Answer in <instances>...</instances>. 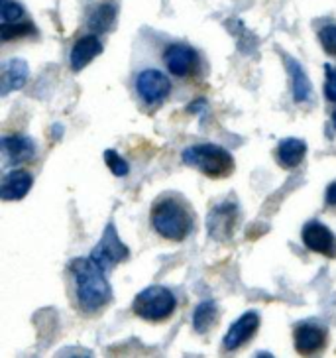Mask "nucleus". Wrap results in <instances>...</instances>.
<instances>
[{
    "label": "nucleus",
    "instance_id": "nucleus-15",
    "mask_svg": "<svg viewBox=\"0 0 336 358\" xmlns=\"http://www.w3.org/2000/svg\"><path fill=\"white\" fill-rule=\"evenodd\" d=\"M285 69L289 73L291 79V91H293V101L297 105H305V103H311L313 101V85L309 75L305 73L303 65L297 64L293 57H284Z\"/></svg>",
    "mask_w": 336,
    "mask_h": 358
},
{
    "label": "nucleus",
    "instance_id": "nucleus-8",
    "mask_svg": "<svg viewBox=\"0 0 336 358\" xmlns=\"http://www.w3.org/2000/svg\"><path fill=\"white\" fill-rule=\"evenodd\" d=\"M93 260H95L105 272H110L115 266H118L120 262H124L130 252H128V246L118 236L116 232V227L110 222L105 229V234L103 238L95 244V248L89 254Z\"/></svg>",
    "mask_w": 336,
    "mask_h": 358
},
{
    "label": "nucleus",
    "instance_id": "nucleus-5",
    "mask_svg": "<svg viewBox=\"0 0 336 358\" xmlns=\"http://www.w3.org/2000/svg\"><path fill=\"white\" fill-rule=\"evenodd\" d=\"M161 62L166 65L168 73L173 75L175 79H181V81L195 79L203 71L200 53L193 45H189V43H168L166 50L161 52Z\"/></svg>",
    "mask_w": 336,
    "mask_h": 358
},
{
    "label": "nucleus",
    "instance_id": "nucleus-3",
    "mask_svg": "<svg viewBox=\"0 0 336 358\" xmlns=\"http://www.w3.org/2000/svg\"><path fill=\"white\" fill-rule=\"evenodd\" d=\"M181 159L185 166L195 168L210 179L231 178L236 169L231 152L219 144H193L181 152Z\"/></svg>",
    "mask_w": 336,
    "mask_h": 358
},
{
    "label": "nucleus",
    "instance_id": "nucleus-19",
    "mask_svg": "<svg viewBox=\"0 0 336 358\" xmlns=\"http://www.w3.org/2000/svg\"><path fill=\"white\" fill-rule=\"evenodd\" d=\"M219 317H221V309H219L214 299L200 301L199 306L195 307V311H193V329H195V333L197 335L210 333L217 327V323H219Z\"/></svg>",
    "mask_w": 336,
    "mask_h": 358
},
{
    "label": "nucleus",
    "instance_id": "nucleus-10",
    "mask_svg": "<svg viewBox=\"0 0 336 358\" xmlns=\"http://www.w3.org/2000/svg\"><path fill=\"white\" fill-rule=\"evenodd\" d=\"M301 241L305 248L311 252L321 254L325 258L335 260L336 258V236L326 224L321 221L305 222L303 231H301Z\"/></svg>",
    "mask_w": 336,
    "mask_h": 358
},
{
    "label": "nucleus",
    "instance_id": "nucleus-7",
    "mask_svg": "<svg viewBox=\"0 0 336 358\" xmlns=\"http://www.w3.org/2000/svg\"><path fill=\"white\" fill-rule=\"evenodd\" d=\"M240 211L234 201H222L214 205L207 217V232L214 243H228L238 227Z\"/></svg>",
    "mask_w": 336,
    "mask_h": 358
},
{
    "label": "nucleus",
    "instance_id": "nucleus-22",
    "mask_svg": "<svg viewBox=\"0 0 336 358\" xmlns=\"http://www.w3.org/2000/svg\"><path fill=\"white\" fill-rule=\"evenodd\" d=\"M319 42L323 45L326 55L336 57V24H326L319 30Z\"/></svg>",
    "mask_w": 336,
    "mask_h": 358
},
{
    "label": "nucleus",
    "instance_id": "nucleus-1",
    "mask_svg": "<svg viewBox=\"0 0 336 358\" xmlns=\"http://www.w3.org/2000/svg\"><path fill=\"white\" fill-rule=\"evenodd\" d=\"M67 274L71 278L75 309L81 315H98L112 301V287L106 280V272L91 256L73 258L67 266Z\"/></svg>",
    "mask_w": 336,
    "mask_h": 358
},
{
    "label": "nucleus",
    "instance_id": "nucleus-20",
    "mask_svg": "<svg viewBox=\"0 0 336 358\" xmlns=\"http://www.w3.org/2000/svg\"><path fill=\"white\" fill-rule=\"evenodd\" d=\"M34 32V24H18V22H2L0 24V38L2 42H10L16 38H26Z\"/></svg>",
    "mask_w": 336,
    "mask_h": 358
},
{
    "label": "nucleus",
    "instance_id": "nucleus-25",
    "mask_svg": "<svg viewBox=\"0 0 336 358\" xmlns=\"http://www.w3.org/2000/svg\"><path fill=\"white\" fill-rule=\"evenodd\" d=\"M325 207L330 211H336V181L328 183L325 191Z\"/></svg>",
    "mask_w": 336,
    "mask_h": 358
},
{
    "label": "nucleus",
    "instance_id": "nucleus-21",
    "mask_svg": "<svg viewBox=\"0 0 336 358\" xmlns=\"http://www.w3.org/2000/svg\"><path fill=\"white\" fill-rule=\"evenodd\" d=\"M105 164L108 169L115 173L116 178H126L130 173V164L122 158L116 150H106L105 152Z\"/></svg>",
    "mask_w": 336,
    "mask_h": 358
},
{
    "label": "nucleus",
    "instance_id": "nucleus-24",
    "mask_svg": "<svg viewBox=\"0 0 336 358\" xmlns=\"http://www.w3.org/2000/svg\"><path fill=\"white\" fill-rule=\"evenodd\" d=\"M325 96L328 103H336V67L330 64L325 65Z\"/></svg>",
    "mask_w": 336,
    "mask_h": 358
},
{
    "label": "nucleus",
    "instance_id": "nucleus-4",
    "mask_svg": "<svg viewBox=\"0 0 336 358\" xmlns=\"http://www.w3.org/2000/svg\"><path fill=\"white\" fill-rule=\"evenodd\" d=\"M177 309V297L166 285H149L132 301L134 315L146 323H166Z\"/></svg>",
    "mask_w": 336,
    "mask_h": 358
},
{
    "label": "nucleus",
    "instance_id": "nucleus-13",
    "mask_svg": "<svg viewBox=\"0 0 336 358\" xmlns=\"http://www.w3.org/2000/svg\"><path fill=\"white\" fill-rule=\"evenodd\" d=\"M103 53V42L98 38V34H87L83 38H79L71 48L69 53V67L73 73L83 71L87 65L91 64L95 57H98Z\"/></svg>",
    "mask_w": 336,
    "mask_h": 358
},
{
    "label": "nucleus",
    "instance_id": "nucleus-18",
    "mask_svg": "<svg viewBox=\"0 0 336 358\" xmlns=\"http://www.w3.org/2000/svg\"><path fill=\"white\" fill-rule=\"evenodd\" d=\"M116 14H118V6H116L115 2L103 0V2L95 4L93 10L87 12L85 24H87V28H89L91 32L101 36V34L108 32V30L115 26Z\"/></svg>",
    "mask_w": 336,
    "mask_h": 358
},
{
    "label": "nucleus",
    "instance_id": "nucleus-2",
    "mask_svg": "<svg viewBox=\"0 0 336 358\" xmlns=\"http://www.w3.org/2000/svg\"><path fill=\"white\" fill-rule=\"evenodd\" d=\"M149 224L168 243H183L195 229V211L179 193H163L152 203Z\"/></svg>",
    "mask_w": 336,
    "mask_h": 358
},
{
    "label": "nucleus",
    "instance_id": "nucleus-12",
    "mask_svg": "<svg viewBox=\"0 0 336 358\" xmlns=\"http://www.w3.org/2000/svg\"><path fill=\"white\" fill-rule=\"evenodd\" d=\"M2 148V156H4V164L6 166H22L32 162L36 156V144L30 136L24 134H12V136H4L0 142Z\"/></svg>",
    "mask_w": 336,
    "mask_h": 358
},
{
    "label": "nucleus",
    "instance_id": "nucleus-6",
    "mask_svg": "<svg viewBox=\"0 0 336 358\" xmlns=\"http://www.w3.org/2000/svg\"><path fill=\"white\" fill-rule=\"evenodd\" d=\"M134 91L142 105L149 108H159L171 95L173 85L169 75L156 67H144L134 77Z\"/></svg>",
    "mask_w": 336,
    "mask_h": 358
},
{
    "label": "nucleus",
    "instance_id": "nucleus-16",
    "mask_svg": "<svg viewBox=\"0 0 336 358\" xmlns=\"http://www.w3.org/2000/svg\"><path fill=\"white\" fill-rule=\"evenodd\" d=\"M28 75H30V69H28V64L20 59V57H12L8 62L2 64V95H10L12 91H20L22 87L28 81Z\"/></svg>",
    "mask_w": 336,
    "mask_h": 358
},
{
    "label": "nucleus",
    "instance_id": "nucleus-9",
    "mask_svg": "<svg viewBox=\"0 0 336 358\" xmlns=\"http://www.w3.org/2000/svg\"><path fill=\"white\" fill-rule=\"evenodd\" d=\"M293 345L297 355L301 357H315L321 355L328 345V331L319 323H301L295 327Z\"/></svg>",
    "mask_w": 336,
    "mask_h": 358
},
{
    "label": "nucleus",
    "instance_id": "nucleus-14",
    "mask_svg": "<svg viewBox=\"0 0 336 358\" xmlns=\"http://www.w3.org/2000/svg\"><path fill=\"white\" fill-rule=\"evenodd\" d=\"M34 185V178L26 169H10L2 179L0 197L2 201H20L24 199Z\"/></svg>",
    "mask_w": 336,
    "mask_h": 358
},
{
    "label": "nucleus",
    "instance_id": "nucleus-26",
    "mask_svg": "<svg viewBox=\"0 0 336 358\" xmlns=\"http://www.w3.org/2000/svg\"><path fill=\"white\" fill-rule=\"evenodd\" d=\"M333 127L336 128V108H335V113H333Z\"/></svg>",
    "mask_w": 336,
    "mask_h": 358
},
{
    "label": "nucleus",
    "instance_id": "nucleus-11",
    "mask_svg": "<svg viewBox=\"0 0 336 358\" xmlns=\"http://www.w3.org/2000/svg\"><path fill=\"white\" fill-rule=\"evenodd\" d=\"M260 329V315L256 311H246L240 315L228 329V333L222 338V348L226 352H234L242 348L246 343H250Z\"/></svg>",
    "mask_w": 336,
    "mask_h": 358
},
{
    "label": "nucleus",
    "instance_id": "nucleus-23",
    "mask_svg": "<svg viewBox=\"0 0 336 358\" xmlns=\"http://www.w3.org/2000/svg\"><path fill=\"white\" fill-rule=\"evenodd\" d=\"M0 16L2 22H20L24 18V8L14 0H0Z\"/></svg>",
    "mask_w": 336,
    "mask_h": 358
},
{
    "label": "nucleus",
    "instance_id": "nucleus-17",
    "mask_svg": "<svg viewBox=\"0 0 336 358\" xmlns=\"http://www.w3.org/2000/svg\"><path fill=\"white\" fill-rule=\"evenodd\" d=\"M307 156V144L301 138H285L275 148V159L279 168L295 169L303 164Z\"/></svg>",
    "mask_w": 336,
    "mask_h": 358
}]
</instances>
